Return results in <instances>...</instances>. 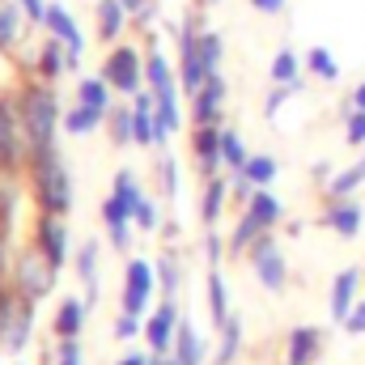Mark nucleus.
<instances>
[{"instance_id":"f257e3e1","label":"nucleus","mask_w":365,"mask_h":365,"mask_svg":"<svg viewBox=\"0 0 365 365\" xmlns=\"http://www.w3.org/2000/svg\"><path fill=\"white\" fill-rule=\"evenodd\" d=\"M17 123H21V140H26V158H38V153H51L56 149V132H60V102H56V90L51 81H26L17 98Z\"/></svg>"},{"instance_id":"f03ea898","label":"nucleus","mask_w":365,"mask_h":365,"mask_svg":"<svg viewBox=\"0 0 365 365\" xmlns=\"http://www.w3.org/2000/svg\"><path fill=\"white\" fill-rule=\"evenodd\" d=\"M26 170H30V187H34V200H38L43 212L64 217L73 208V179H68V166L56 149L38 153V158H26Z\"/></svg>"},{"instance_id":"7ed1b4c3","label":"nucleus","mask_w":365,"mask_h":365,"mask_svg":"<svg viewBox=\"0 0 365 365\" xmlns=\"http://www.w3.org/2000/svg\"><path fill=\"white\" fill-rule=\"evenodd\" d=\"M102 77H106V86L115 93L132 98V93L145 90V56L132 43H115L110 56H106V64H102Z\"/></svg>"},{"instance_id":"20e7f679","label":"nucleus","mask_w":365,"mask_h":365,"mask_svg":"<svg viewBox=\"0 0 365 365\" xmlns=\"http://www.w3.org/2000/svg\"><path fill=\"white\" fill-rule=\"evenodd\" d=\"M200 17L195 13H187L179 26V86L187 98H195L200 86L208 81V68H204V56H200Z\"/></svg>"},{"instance_id":"39448f33","label":"nucleus","mask_w":365,"mask_h":365,"mask_svg":"<svg viewBox=\"0 0 365 365\" xmlns=\"http://www.w3.org/2000/svg\"><path fill=\"white\" fill-rule=\"evenodd\" d=\"M56 272H60V268H56L38 247H30V251H21V255H17V264H13V289H17L21 297L38 302L43 293H51Z\"/></svg>"},{"instance_id":"423d86ee","label":"nucleus","mask_w":365,"mask_h":365,"mask_svg":"<svg viewBox=\"0 0 365 365\" xmlns=\"http://www.w3.org/2000/svg\"><path fill=\"white\" fill-rule=\"evenodd\" d=\"M158 289V268L149 259H128L123 268V293H119V310L136 314V319H149V297Z\"/></svg>"},{"instance_id":"0eeeda50","label":"nucleus","mask_w":365,"mask_h":365,"mask_svg":"<svg viewBox=\"0 0 365 365\" xmlns=\"http://www.w3.org/2000/svg\"><path fill=\"white\" fill-rule=\"evenodd\" d=\"M247 259H251V268H255L259 284H264L268 293H284V289H289V259H284L276 234H264V238L247 251Z\"/></svg>"},{"instance_id":"6e6552de","label":"nucleus","mask_w":365,"mask_h":365,"mask_svg":"<svg viewBox=\"0 0 365 365\" xmlns=\"http://www.w3.org/2000/svg\"><path fill=\"white\" fill-rule=\"evenodd\" d=\"M179 302L175 297H162V306H153L149 310V319H145V344H149V353H170L175 349V336H179Z\"/></svg>"},{"instance_id":"1a4fd4ad","label":"nucleus","mask_w":365,"mask_h":365,"mask_svg":"<svg viewBox=\"0 0 365 365\" xmlns=\"http://www.w3.org/2000/svg\"><path fill=\"white\" fill-rule=\"evenodd\" d=\"M319 225L323 230H331L336 238H361L365 230V204L357 195H349V200H327V208L319 212Z\"/></svg>"},{"instance_id":"9d476101","label":"nucleus","mask_w":365,"mask_h":365,"mask_svg":"<svg viewBox=\"0 0 365 365\" xmlns=\"http://www.w3.org/2000/svg\"><path fill=\"white\" fill-rule=\"evenodd\" d=\"M145 86L153 90L158 102H179V93H182L179 68L166 60V51H162V47H149V51H145Z\"/></svg>"},{"instance_id":"9b49d317","label":"nucleus","mask_w":365,"mask_h":365,"mask_svg":"<svg viewBox=\"0 0 365 365\" xmlns=\"http://www.w3.org/2000/svg\"><path fill=\"white\" fill-rule=\"evenodd\" d=\"M43 26H47V34H51V38H60V43L73 51V60L81 64V56H86V30L77 26V17H73L60 0H51V4H47V21H43Z\"/></svg>"},{"instance_id":"f8f14e48","label":"nucleus","mask_w":365,"mask_h":365,"mask_svg":"<svg viewBox=\"0 0 365 365\" xmlns=\"http://www.w3.org/2000/svg\"><path fill=\"white\" fill-rule=\"evenodd\" d=\"M34 247H38L56 268H64V264H68V225H64V217L43 212L38 225H34Z\"/></svg>"},{"instance_id":"ddd939ff","label":"nucleus","mask_w":365,"mask_h":365,"mask_svg":"<svg viewBox=\"0 0 365 365\" xmlns=\"http://www.w3.org/2000/svg\"><path fill=\"white\" fill-rule=\"evenodd\" d=\"M30 331H34V302L17 293V302H13V310H9V319H4V327H0V344H4L9 353H26Z\"/></svg>"},{"instance_id":"4468645a","label":"nucleus","mask_w":365,"mask_h":365,"mask_svg":"<svg viewBox=\"0 0 365 365\" xmlns=\"http://www.w3.org/2000/svg\"><path fill=\"white\" fill-rule=\"evenodd\" d=\"M191 153H195V166H200L204 179L221 175V170H225V158H221V123H204V128H195V136H191Z\"/></svg>"},{"instance_id":"2eb2a0df","label":"nucleus","mask_w":365,"mask_h":365,"mask_svg":"<svg viewBox=\"0 0 365 365\" xmlns=\"http://www.w3.org/2000/svg\"><path fill=\"white\" fill-rule=\"evenodd\" d=\"M221 115H225V77L212 73V77L200 86V93L191 98V123H195V128L221 123Z\"/></svg>"},{"instance_id":"dca6fc26","label":"nucleus","mask_w":365,"mask_h":365,"mask_svg":"<svg viewBox=\"0 0 365 365\" xmlns=\"http://www.w3.org/2000/svg\"><path fill=\"white\" fill-rule=\"evenodd\" d=\"M357 293H361V268H344V272H336V280H331V302H327L336 327H344L349 310L357 306Z\"/></svg>"},{"instance_id":"f3484780","label":"nucleus","mask_w":365,"mask_h":365,"mask_svg":"<svg viewBox=\"0 0 365 365\" xmlns=\"http://www.w3.org/2000/svg\"><path fill=\"white\" fill-rule=\"evenodd\" d=\"M17 158H26V140H21L17 106H13L9 98H0V166H13Z\"/></svg>"},{"instance_id":"a211bd4d","label":"nucleus","mask_w":365,"mask_h":365,"mask_svg":"<svg viewBox=\"0 0 365 365\" xmlns=\"http://www.w3.org/2000/svg\"><path fill=\"white\" fill-rule=\"evenodd\" d=\"M323 357V331L319 327H293L284 340V365H314Z\"/></svg>"},{"instance_id":"6ab92c4d","label":"nucleus","mask_w":365,"mask_h":365,"mask_svg":"<svg viewBox=\"0 0 365 365\" xmlns=\"http://www.w3.org/2000/svg\"><path fill=\"white\" fill-rule=\"evenodd\" d=\"M86 314H90L86 297H64V302L56 306V319H51L56 340H77V336H81V327H86Z\"/></svg>"},{"instance_id":"aec40b11","label":"nucleus","mask_w":365,"mask_h":365,"mask_svg":"<svg viewBox=\"0 0 365 365\" xmlns=\"http://www.w3.org/2000/svg\"><path fill=\"white\" fill-rule=\"evenodd\" d=\"M93 21H98V38L102 43H119L123 38V26H128L123 0H93Z\"/></svg>"},{"instance_id":"412c9836","label":"nucleus","mask_w":365,"mask_h":365,"mask_svg":"<svg viewBox=\"0 0 365 365\" xmlns=\"http://www.w3.org/2000/svg\"><path fill=\"white\" fill-rule=\"evenodd\" d=\"M34 64H38V77H43V81H56V77H64L68 68H77L73 51H68L60 38H51V34H47V43H43V51H38Z\"/></svg>"},{"instance_id":"4be33fe9","label":"nucleus","mask_w":365,"mask_h":365,"mask_svg":"<svg viewBox=\"0 0 365 365\" xmlns=\"http://www.w3.org/2000/svg\"><path fill=\"white\" fill-rule=\"evenodd\" d=\"M225 200H230V179H225V175L204 179V195H200V221H204L208 230H217V221H221V212H225Z\"/></svg>"},{"instance_id":"5701e85b","label":"nucleus","mask_w":365,"mask_h":365,"mask_svg":"<svg viewBox=\"0 0 365 365\" xmlns=\"http://www.w3.org/2000/svg\"><path fill=\"white\" fill-rule=\"evenodd\" d=\"M242 212H251L264 230H276L284 221V204H280V195H276L272 187H255V195L242 204Z\"/></svg>"},{"instance_id":"b1692460","label":"nucleus","mask_w":365,"mask_h":365,"mask_svg":"<svg viewBox=\"0 0 365 365\" xmlns=\"http://www.w3.org/2000/svg\"><path fill=\"white\" fill-rule=\"evenodd\" d=\"M204 353H208V340L182 319L179 323V336H175V349H170V357L179 365H204Z\"/></svg>"},{"instance_id":"393cba45","label":"nucleus","mask_w":365,"mask_h":365,"mask_svg":"<svg viewBox=\"0 0 365 365\" xmlns=\"http://www.w3.org/2000/svg\"><path fill=\"white\" fill-rule=\"evenodd\" d=\"M302 73H306V60L293 51V47H280L268 64V77L272 86H302Z\"/></svg>"},{"instance_id":"a878e982","label":"nucleus","mask_w":365,"mask_h":365,"mask_svg":"<svg viewBox=\"0 0 365 365\" xmlns=\"http://www.w3.org/2000/svg\"><path fill=\"white\" fill-rule=\"evenodd\" d=\"M365 187V149H361V158L349 166V170H336V179L327 182V200H349V195H357Z\"/></svg>"},{"instance_id":"bb28decb","label":"nucleus","mask_w":365,"mask_h":365,"mask_svg":"<svg viewBox=\"0 0 365 365\" xmlns=\"http://www.w3.org/2000/svg\"><path fill=\"white\" fill-rule=\"evenodd\" d=\"M77 276L86 284V306H98V242H81L77 247Z\"/></svg>"},{"instance_id":"cd10ccee","label":"nucleus","mask_w":365,"mask_h":365,"mask_svg":"<svg viewBox=\"0 0 365 365\" xmlns=\"http://www.w3.org/2000/svg\"><path fill=\"white\" fill-rule=\"evenodd\" d=\"M204 289H208V314H212V327H221V323L230 319V289H225V272H221V268H208Z\"/></svg>"},{"instance_id":"c85d7f7f","label":"nucleus","mask_w":365,"mask_h":365,"mask_svg":"<svg viewBox=\"0 0 365 365\" xmlns=\"http://www.w3.org/2000/svg\"><path fill=\"white\" fill-rule=\"evenodd\" d=\"M217 331H221V336H217V365H234L238 353H242V319L230 314Z\"/></svg>"},{"instance_id":"c756f323","label":"nucleus","mask_w":365,"mask_h":365,"mask_svg":"<svg viewBox=\"0 0 365 365\" xmlns=\"http://www.w3.org/2000/svg\"><path fill=\"white\" fill-rule=\"evenodd\" d=\"M60 123H64V132H68V136H90V132H98V128L106 123V115H102V110H93V106H81V102H77V106H68V110H64V119H60Z\"/></svg>"},{"instance_id":"7c9ffc66","label":"nucleus","mask_w":365,"mask_h":365,"mask_svg":"<svg viewBox=\"0 0 365 365\" xmlns=\"http://www.w3.org/2000/svg\"><path fill=\"white\" fill-rule=\"evenodd\" d=\"M21 38H26V26H21L17 0H0V51H13Z\"/></svg>"},{"instance_id":"2f4dec72","label":"nucleus","mask_w":365,"mask_h":365,"mask_svg":"<svg viewBox=\"0 0 365 365\" xmlns=\"http://www.w3.org/2000/svg\"><path fill=\"white\" fill-rule=\"evenodd\" d=\"M110 93H115V90L106 86V77H102V73H98V77H81V81H77V102H81V106H93V110H102V115L115 106V102H110Z\"/></svg>"},{"instance_id":"473e14b6","label":"nucleus","mask_w":365,"mask_h":365,"mask_svg":"<svg viewBox=\"0 0 365 365\" xmlns=\"http://www.w3.org/2000/svg\"><path fill=\"white\" fill-rule=\"evenodd\" d=\"M302 60H306V73H310L314 81H327V86H331V81H340V60H336L327 47H310Z\"/></svg>"},{"instance_id":"72a5a7b5","label":"nucleus","mask_w":365,"mask_h":365,"mask_svg":"<svg viewBox=\"0 0 365 365\" xmlns=\"http://www.w3.org/2000/svg\"><path fill=\"white\" fill-rule=\"evenodd\" d=\"M110 195H115V200H119V204H123V208H128L132 217H136V204L145 200V191H140V179H136L132 170H115V182H110Z\"/></svg>"},{"instance_id":"f704fd0d","label":"nucleus","mask_w":365,"mask_h":365,"mask_svg":"<svg viewBox=\"0 0 365 365\" xmlns=\"http://www.w3.org/2000/svg\"><path fill=\"white\" fill-rule=\"evenodd\" d=\"M106 132H110L115 145H132V106L128 102H115L106 110Z\"/></svg>"},{"instance_id":"c9c22d12","label":"nucleus","mask_w":365,"mask_h":365,"mask_svg":"<svg viewBox=\"0 0 365 365\" xmlns=\"http://www.w3.org/2000/svg\"><path fill=\"white\" fill-rule=\"evenodd\" d=\"M242 170H247V179L255 182V187H272L276 175H280V162H276L272 153H251V162Z\"/></svg>"},{"instance_id":"e433bc0d","label":"nucleus","mask_w":365,"mask_h":365,"mask_svg":"<svg viewBox=\"0 0 365 365\" xmlns=\"http://www.w3.org/2000/svg\"><path fill=\"white\" fill-rule=\"evenodd\" d=\"M221 158H225V170H242L251 162V153H247V145L234 128H221Z\"/></svg>"},{"instance_id":"4c0bfd02","label":"nucleus","mask_w":365,"mask_h":365,"mask_svg":"<svg viewBox=\"0 0 365 365\" xmlns=\"http://www.w3.org/2000/svg\"><path fill=\"white\" fill-rule=\"evenodd\" d=\"M200 56H204V68H208V77H212V73H221L225 38H221L217 30H200Z\"/></svg>"},{"instance_id":"58836bf2","label":"nucleus","mask_w":365,"mask_h":365,"mask_svg":"<svg viewBox=\"0 0 365 365\" xmlns=\"http://www.w3.org/2000/svg\"><path fill=\"white\" fill-rule=\"evenodd\" d=\"M158 284H162V297H175L179 293V284H182V268H179V259L175 255H162L158 264Z\"/></svg>"},{"instance_id":"ea45409f","label":"nucleus","mask_w":365,"mask_h":365,"mask_svg":"<svg viewBox=\"0 0 365 365\" xmlns=\"http://www.w3.org/2000/svg\"><path fill=\"white\" fill-rule=\"evenodd\" d=\"M132 221H136V230H145V234H153V230L162 225V212H158V200H153V195H145V200L136 204V217H132Z\"/></svg>"},{"instance_id":"a19ab883","label":"nucleus","mask_w":365,"mask_h":365,"mask_svg":"<svg viewBox=\"0 0 365 365\" xmlns=\"http://www.w3.org/2000/svg\"><path fill=\"white\" fill-rule=\"evenodd\" d=\"M102 221H106V230H119V225H136V221H132V212H128V208H123L115 195H106V200H102Z\"/></svg>"},{"instance_id":"79ce46f5","label":"nucleus","mask_w":365,"mask_h":365,"mask_svg":"<svg viewBox=\"0 0 365 365\" xmlns=\"http://www.w3.org/2000/svg\"><path fill=\"white\" fill-rule=\"evenodd\" d=\"M344 140L353 149H365V110H344Z\"/></svg>"},{"instance_id":"37998d69","label":"nucleus","mask_w":365,"mask_h":365,"mask_svg":"<svg viewBox=\"0 0 365 365\" xmlns=\"http://www.w3.org/2000/svg\"><path fill=\"white\" fill-rule=\"evenodd\" d=\"M158 179H162V191H166V200H175V195H179V162H175L170 153L158 162Z\"/></svg>"},{"instance_id":"c03bdc74","label":"nucleus","mask_w":365,"mask_h":365,"mask_svg":"<svg viewBox=\"0 0 365 365\" xmlns=\"http://www.w3.org/2000/svg\"><path fill=\"white\" fill-rule=\"evenodd\" d=\"M136 336H145V319L119 310V319H115V340H136Z\"/></svg>"},{"instance_id":"a18cd8bd","label":"nucleus","mask_w":365,"mask_h":365,"mask_svg":"<svg viewBox=\"0 0 365 365\" xmlns=\"http://www.w3.org/2000/svg\"><path fill=\"white\" fill-rule=\"evenodd\" d=\"M297 90H302V86H272V93L264 98V119H276V115H280V106H284Z\"/></svg>"},{"instance_id":"49530a36","label":"nucleus","mask_w":365,"mask_h":365,"mask_svg":"<svg viewBox=\"0 0 365 365\" xmlns=\"http://www.w3.org/2000/svg\"><path fill=\"white\" fill-rule=\"evenodd\" d=\"M204 255H208V268H221V255H230V242L217 230H208L204 234Z\"/></svg>"},{"instance_id":"de8ad7c7","label":"nucleus","mask_w":365,"mask_h":365,"mask_svg":"<svg viewBox=\"0 0 365 365\" xmlns=\"http://www.w3.org/2000/svg\"><path fill=\"white\" fill-rule=\"evenodd\" d=\"M230 195H234L238 204H247V200L255 195V182L247 179V170H230Z\"/></svg>"},{"instance_id":"09e8293b","label":"nucleus","mask_w":365,"mask_h":365,"mask_svg":"<svg viewBox=\"0 0 365 365\" xmlns=\"http://www.w3.org/2000/svg\"><path fill=\"white\" fill-rule=\"evenodd\" d=\"M17 9L26 13L30 26H43V21H47V0H17Z\"/></svg>"},{"instance_id":"8fccbe9b","label":"nucleus","mask_w":365,"mask_h":365,"mask_svg":"<svg viewBox=\"0 0 365 365\" xmlns=\"http://www.w3.org/2000/svg\"><path fill=\"white\" fill-rule=\"evenodd\" d=\"M56 365H81V340H60Z\"/></svg>"},{"instance_id":"3c124183","label":"nucleus","mask_w":365,"mask_h":365,"mask_svg":"<svg viewBox=\"0 0 365 365\" xmlns=\"http://www.w3.org/2000/svg\"><path fill=\"white\" fill-rule=\"evenodd\" d=\"M344 331H349V336H365V297H357V306L349 310V319H344Z\"/></svg>"},{"instance_id":"603ef678","label":"nucleus","mask_w":365,"mask_h":365,"mask_svg":"<svg viewBox=\"0 0 365 365\" xmlns=\"http://www.w3.org/2000/svg\"><path fill=\"white\" fill-rule=\"evenodd\" d=\"M310 179H314V187H323V191H327V182L336 179V166H331V162H314Z\"/></svg>"},{"instance_id":"864d4df0","label":"nucleus","mask_w":365,"mask_h":365,"mask_svg":"<svg viewBox=\"0 0 365 365\" xmlns=\"http://www.w3.org/2000/svg\"><path fill=\"white\" fill-rule=\"evenodd\" d=\"M106 234H110V247L115 251H128L132 247V225H119V230H106Z\"/></svg>"},{"instance_id":"5fc2aeb1","label":"nucleus","mask_w":365,"mask_h":365,"mask_svg":"<svg viewBox=\"0 0 365 365\" xmlns=\"http://www.w3.org/2000/svg\"><path fill=\"white\" fill-rule=\"evenodd\" d=\"M284 4H289V0H251V9H255V13H264V17L284 13Z\"/></svg>"},{"instance_id":"6e6d98bb","label":"nucleus","mask_w":365,"mask_h":365,"mask_svg":"<svg viewBox=\"0 0 365 365\" xmlns=\"http://www.w3.org/2000/svg\"><path fill=\"white\" fill-rule=\"evenodd\" d=\"M344 110H365V81L357 86V90L349 93V102H344Z\"/></svg>"},{"instance_id":"4d7b16f0","label":"nucleus","mask_w":365,"mask_h":365,"mask_svg":"<svg viewBox=\"0 0 365 365\" xmlns=\"http://www.w3.org/2000/svg\"><path fill=\"white\" fill-rule=\"evenodd\" d=\"M149 357H153V353H123L115 365H149Z\"/></svg>"},{"instance_id":"13d9d810","label":"nucleus","mask_w":365,"mask_h":365,"mask_svg":"<svg viewBox=\"0 0 365 365\" xmlns=\"http://www.w3.org/2000/svg\"><path fill=\"white\" fill-rule=\"evenodd\" d=\"M208 4H217V0H208Z\"/></svg>"},{"instance_id":"bf43d9fd","label":"nucleus","mask_w":365,"mask_h":365,"mask_svg":"<svg viewBox=\"0 0 365 365\" xmlns=\"http://www.w3.org/2000/svg\"><path fill=\"white\" fill-rule=\"evenodd\" d=\"M17 365H26V361H17Z\"/></svg>"}]
</instances>
